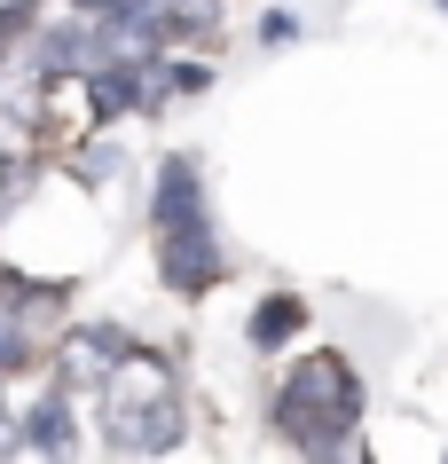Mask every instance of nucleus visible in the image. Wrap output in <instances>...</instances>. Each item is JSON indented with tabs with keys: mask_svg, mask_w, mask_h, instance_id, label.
I'll return each instance as SVG.
<instances>
[{
	"mask_svg": "<svg viewBox=\"0 0 448 464\" xmlns=\"http://www.w3.org/2000/svg\"><path fill=\"white\" fill-rule=\"evenodd\" d=\"M275 425L307 464H354V433H362V378L338 354H307L275 393Z\"/></svg>",
	"mask_w": 448,
	"mask_h": 464,
	"instance_id": "obj_1",
	"label": "nucleus"
},
{
	"mask_svg": "<svg viewBox=\"0 0 448 464\" xmlns=\"http://www.w3.org/2000/svg\"><path fill=\"white\" fill-rule=\"evenodd\" d=\"M102 433L126 457H166L189 433V410H181L174 362L149 354V346H126V362L102 378Z\"/></svg>",
	"mask_w": 448,
	"mask_h": 464,
	"instance_id": "obj_2",
	"label": "nucleus"
},
{
	"mask_svg": "<svg viewBox=\"0 0 448 464\" xmlns=\"http://www.w3.org/2000/svg\"><path fill=\"white\" fill-rule=\"evenodd\" d=\"M149 220H157V276H166V292L197 299V292H213L228 276V252H221V237H213L205 181H197L189 158H166V166H157V205H149Z\"/></svg>",
	"mask_w": 448,
	"mask_h": 464,
	"instance_id": "obj_3",
	"label": "nucleus"
},
{
	"mask_svg": "<svg viewBox=\"0 0 448 464\" xmlns=\"http://www.w3.org/2000/svg\"><path fill=\"white\" fill-rule=\"evenodd\" d=\"M63 323V292L55 284H16V276H0V378L8 370H24L48 331Z\"/></svg>",
	"mask_w": 448,
	"mask_h": 464,
	"instance_id": "obj_4",
	"label": "nucleus"
},
{
	"mask_svg": "<svg viewBox=\"0 0 448 464\" xmlns=\"http://www.w3.org/2000/svg\"><path fill=\"white\" fill-rule=\"evenodd\" d=\"M24 449L40 464H71L79 457V425H71V386H48L24 410Z\"/></svg>",
	"mask_w": 448,
	"mask_h": 464,
	"instance_id": "obj_5",
	"label": "nucleus"
},
{
	"mask_svg": "<svg viewBox=\"0 0 448 464\" xmlns=\"http://www.w3.org/2000/svg\"><path fill=\"white\" fill-rule=\"evenodd\" d=\"M149 16H157V32H166V40H213L221 0H149Z\"/></svg>",
	"mask_w": 448,
	"mask_h": 464,
	"instance_id": "obj_6",
	"label": "nucleus"
},
{
	"mask_svg": "<svg viewBox=\"0 0 448 464\" xmlns=\"http://www.w3.org/2000/svg\"><path fill=\"white\" fill-rule=\"evenodd\" d=\"M299 323H307V307H299V299H291V292H275V299H268V307H260V315H252V346H260V354H275V346L291 339Z\"/></svg>",
	"mask_w": 448,
	"mask_h": 464,
	"instance_id": "obj_7",
	"label": "nucleus"
},
{
	"mask_svg": "<svg viewBox=\"0 0 448 464\" xmlns=\"http://www.w3.org/2000/svg\"><path fill=\"white\" fill-rule=\"evenodd\" d=\"M0 457H8V410H0Z\"/></svg>",
	"mask_w": 448,
	"mask_h": 464,
	"instance_id": "obj_8",
	"label": "nucleus"
},
{
	"mask_svg": "<svg viewBox=\"0 0 448 464\" xmlns=\"http://www.w3.org/2000/svg\"><path fill=\"white\" fill-rule=\"evenodd\" d=\"M441 8H448V0H441Z\"/></svg>",
	"mask_w": 448,
	"mask_h": 464,
	"instance_id": "obj_9",
	"label": "nucleus"
}]
</instances>
